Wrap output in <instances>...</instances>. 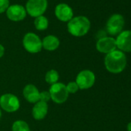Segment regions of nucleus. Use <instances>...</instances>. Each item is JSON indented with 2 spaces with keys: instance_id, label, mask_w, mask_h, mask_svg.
Instances as JSON below:
<instances>
[{
  "instance_id": "f03ea898",
  "label": "nucleus",
  "mask_w": 131,
  "mask_h": 131,
  "mask_svg": "<svg viewBox=\"0 0 131 131\" xmlns=\"http://www.w3.org/2000/svg\"><path fill=\"white\" fill-rule=\"evenodd\" d=\"M91 23L90 19L84 16H74L67 23V31L75 37H82L88 33Z\"/></svg>"
},
{
  "instance_id": "2eb2a0df",
  "label": "nucleus",
  "mask_w": 131,
  "mask_h": 131,
  "mask_svg": "<svg viewBox=\"0 0 131 131\" xmlns=\"http://www.w3.org/2000/svg\"><path fill=\"white\" fill-rule=\"evenodd\" d=\"M42 44L44 49L47 51H55L59 48L60 41L57 36L54 35H48L43 38Z\"/></svg>"
},
{
  "instance_id": "f257e3e1",
  "label": "nucleus",
  "mask_w": 131,
  "mask_h": 131,
  "mask_svg": "<svg viewBox=\"0 0 131 131\" xmlns=\"http://www.w3.org/2000/svg\"><path fill=\"white\" fill-rule=\"evenodd\" d=\"M105 67L111 73H119L126 67V56L120 50H115L106 54L104 59Z\"/></svg>"
},
{
  "instance_id": "1a4fd4ad",
  "label": "nucleus",
  "mask_w": 131,
  "mask_h": 131,
  "mask_svg": "<svg viewBox=\"0 0 131 131\" xmlns=\"http://www.w3.org/2000/svg\"><path fill=\"white\" fill-rule=\"evenodd\" d=\"M7 18L13 22H20L26 19L27 13L26 8L19 4L10 5L6 12Z\"/></svg>"
},
{
  "instance_id": "39448f33",
  "label": "nucleus",
  "mask_w": 131,
  "mask_h": 131,
  "mask_svg": "<svg viewBox=\"0 0 131 131\" xmlns=\"http://www.w3.org/2000/svg\"><path fill=\"white\" fill-rule=\"evenodd\" d=\"M49 93L50 94L51 100L57 103L61 104L65 103L69 97V93L66 87V85L62 83H56L53 85H51Z\"/></svg>"
},
{
  "instance_id": "f3484780",
  "label": "nucleus",
  "mask_w": 131,
  "mask_h": 131,
  "mask_svg": "<svg viewBox=\"0 0 131 131\" xmlns=\"http://www.w3.org/2000/svg\"><path fill=\"white\" fill-rule=\"evenodd\" d=\"M59 79V73L55 70H49L46 76H45V80L47 83L50 85H53L56 83H58Z\"/></svg>"
},
{
  "instance_id": "20e7f679",
  "label": "nucleus",
  "mask_w": 131,
  "mask_h": 131,
  "mask_svg": "<svg viewBox=\"0 0 131 131\" xmlns=\"http://www.w3.org/2000/svg\"><path fill=\"white\" fill-rule=\"evenodd\" d=\"M25 8L27 14L35 19L44 15L48 8V1L47 0H28Z\"/></svg>"
},
{
  "instance_id": "423d86ee",
  "label": "nucleus",
  "mask_w": 131,
  "mask_h": 131,
  "mask_svg": "<svg viewBox=\"0 0 131 131\" xmlns=\"http://www.w3.org/2000/svg\"><path fill=\"white\" fill-rule=\"evenodd\" d=\"M20 107L19 98L13 93H5L0 96V108L7 113L16 112Z\"/></svg>"
},
{
  "instance_id": "f8f14e48",
  "label": "nucleus",
  "mask_w": 131,
  "mask_h": 131,
  "mask_svg": "<svg viewBox=\"0 0 131 131\" xmlns=\"http://www.w3.org/2000/svg\"><path fill=\"white\" fill-rule=\"evenodd\" d=\"M116 48L120 51L131 52V30L122 31L116 39Z\"/></svg>"
},
{
  "instance_id": "dca6fc26",
  "label": "nucleus",
  "mask_w": 131,
  "mask_h": 131,
  "mask_svg": "<svg viewBox=\"0 0 131 131\" xmlns=\"http://www.w3.org/2000/svg\"><path fill=\"white\" fill-rule=\"evenodd\" d=\"M49 19L46 16H44V15L38 16L34 19V26L36 29L39 31H44L47 29L49 27Z\"/></svg>"
},
{
  "instance_id": "5701e85b",
  "label": "nucleus",
  "mask_w": 131,
  "mask_h": 131,
  "mask_svg": "<svg viewBox=\"0 0 131 131\" xmlns=\"http://www.w3.org/2000/svg\"><path fill=\"white\" fill-rule=\"evenodd\" d=\"M126 129H127V131H131V122H130V123H129L127 124V127H126Z\"/></svg>"
},
{
  "instance_id": "4be33fe9",
  "label": "nucleus",
  "mask_w": 131,
  "mask_h": 131,
  "mask_svg": "<svg viewBox=\"0 0 131 131\" xmlns=\"http://www.w3.org/2000/svg\"><path fill=\"white\" fill-rule=\"evenodd\" d=\"M4 53H5V47L2 44H0V58H2L3 56Z\"/></svg>"
},
{
  "instance_id": "412c9836",
  "label": "nucleus",
  "mask_w": 131,
  "mask_h": 131,
  "mask_svg": "<svg viewBox=\"0 0 131 131\" xmlns=\"http://www.w3.org/2000/svg\"><path fill=\"white\" fill-rule=\"evenodd\" d=\"M51 100L50 94L49 91H43L41 92L39 94V101H42L45 103H48Z\"/></svg>"
},
{
  "instance_id": "7ed1b4c3",
  "label": "nucleus",
  "mask_w": 131,
  "mask_h": 131,
  "mask_svg": "<svg viewBox=\"0 0 131 131\" xmlns=\"http://www.w3.org/2000/svg\"><path fill=\"white\" fill-rule=\"evenodd\" d=\"M23 46L29 53H38L42 49V40L38 35L34 32H27L23 39Z\"/></svg>"
},
{
  "instance_id": "a211bd4d",
  "label": "nucleus",
  "mask_w": 131,
  "mask_h": 131,
  "mask_svg": "<svg viewBox=\"0 0 131 131\" xmlns=\"http://www.w3.org/2000/svg\"><path fill=\"white\" fill-rule=\"evenodd\" d=\"M12 131H31L29 124L24 120H16L13 123Z\"/></svg>"
},
{
  "instance_id": "0eeeda50",
  "label": "nucleus",
  "mask_w": 131,
  "mask_h": 131,
  "mask_svg": "<svg viewBox=\"0 0 131 131\" xmlns=\"http://www.w3.org/2000/svg\"><path fill=\"white\" fill-rule=\"evenodd\" d=\"M125 20L122 15L113 14L112 15L106 22V31L111 36L119 35L124 26Z\"/></svg>"
},
{
  "instance_id": "6e6552de",
  "label": "nucleus",
  "mask_w": 131,
  "mask_h": 131,
  "mask_svg": "<svg viewBox=\"0 0 131 131\" xmlns=\"http://www.w3.org/2000/svg\"><path fill=\"white\" fill-rule=\"evenodd\" d=\"M96 81V77L93 72L89 70L80 71L76 78V83L80 90H88L91 88Z\"/></svg>"
},
{
  "instance_id": "aec40b11",
  "label": "nucleus",
  "mask_w": 131,
  "mask_h": 131,
  "mask_svg": "<svg viewBox=\"0 0 131 131\" xmlns=\"http://www.w3.org/2000/svg\"><path fill=\"white\" fill-rule=\"evenodd\" d=\"M10 6L9 0H0V14L6 12Z\"/></svg>"
},
{
  "instance_id": "6ab92c4d",
  "label": "nucleus",
  "mask_w": 131,
  "mask_h": 131,
  "mask_svg": "<svg viewBox=\"0 0 131 131\" xmlns=\"http://www.w3.org/2000/svg\"><path fill=\"white\" fill-rule=\"evenodd\" d=\"M66 87H67V90L69 93H76L80 90L76 81H72V82L68 83L66 85Z\"/></svg>"
},
{
  "instance_id": "9b49d317",
  "label": "nucleus",
  "mask_w": 131,
  "mask_h": 131,
  "mask_svg": "<svg viewBox=\"0 0 131 131\" xmlns=\"http://www.w3.org/2000/svg\"><path fill=\"white\" fill-rule=\"evenodd\" d=\"M96 48L100 52L105 54L110 53L116 49V39L110 36L101 37L96 42Z\"/></svg>"
},
{
  "instance_id": "4468645a",
  "label": "nucleus",
  "mask_w": 131,
  "mask_h": 131,
  "mask_svg": "<svg viewBox=\"0 0 131 131\" xmlns=\"http://www.w3.org/2000/svg\"><path fill=\"white\" fill-rule=\"evenodd\" d=\"M48 103L39 101L35 103L32 110V115L36 120H42L43 119L48 113Z\"/></svg>"
},
{
  "instance_id": "b1692460",
  "label": "nucleus",
  "mask_w": 131,
  "mask_h": 131,
  "mask_svg": "<svg viewBox=\"0 0 131 131\" xmlns=\"http://www.w3.org/2000/svg\"><path fill=\"white\" fill-rule=\"evenodd\" d=\"M2 118V110H1V108H0V119Z\"/></svg>"
},
{
  "instance_id": "ddd939ff",
  "label": "nucleus",
  "mask_w": 131,
  "mask_h": 131,
  "mask_svg": "<svg viewBox=\"0 0 131 131\" xmlns=\"http://www.w3.org/2000/svg\"><path fill=\"white\" fill-rule=\"evenodd\" d=\"M24 98L30 103H36L39 101V94L38 88L33 84L26 85L23 90Z\"/></svg>"
},
{
  "instance_id": "9d476101",
  "label": "nucleus",
  "mask_w": 131,
  "mask_h": 131,
  "mask_svg": "<svg viewBox=\"0 0 131 131\" xmlns=\"http://www.w3.org/2000/svg\"><path fill=\"white\" fill-rule=\"evenodd\" d=\"M55 16L61 22L68 23L74 17L73 9L67 3H59L54 9Z\"/></svg>"
}]
</instances>
